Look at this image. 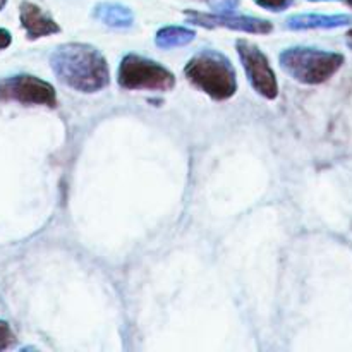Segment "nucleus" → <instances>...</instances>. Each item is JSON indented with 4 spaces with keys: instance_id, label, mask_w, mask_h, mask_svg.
Listing matches in <instances>:
<instances>
[{
    "instance_id": "1",
    "label": "nucleus",
    "mask_w": 352,
    "mask_h": 352,
    "mask_svg": "<svg viewBox=\"0 0 352 352\" xmlns=\"http://www.w3.org/2000/svg\"><path fill=\"white\" fill-rule=\"evenodd\" d=\"M50 62L57 78L78 91H98L110 81L105 58L89 45H62L52 54Z\"/></svg>"
},
{
    "instance_id": "2",
    "label": "nucleus",
    "mask_w": 352,
    "mask_h": 352,
    "mask_svg": "<svg viewBox=\"0 0 352 352\" xmlns=\"http://www.w3.org/2000/svg\"><path fill=\"white\" fill-rule=\"evenodd\" d=\"M186 78L212 96L213 100H229L237 89L236 71L226 55L215 50H203L186 64Z\"/></svg>"
},
{
    "instance_id": "3",
    "label": "nucleus",
    "mask_w": 352,
    "mask_h": 352,
    "mask_svg": "<svg viewBox=\"0 0 352 352\" xmlns=\"http://www.w3.org/2000/svg\"><path fill=\"white\" fill-rule=\"evenodd\" d=\"M342 62V55L315 48H289L280 54L282 69L305 85H320L327 81L339 71Z\"/></svg>"
},
{
    "instance_id": "4",
    "label": "nucleus",
    "mask_w": 352,
    "mask_h": 352,
    "mask_svg": "<svg viewBox=\"0 0 352 352\" xmlns=\"http://www.w3.org/2000/svg\"><path fill=\"white\" fill-rule=\"evenodd\" d=\"M174 82V74L168 69L141 55H126L119 65V85L124 89L167 91Z\"/></svg>"
},
{
    "instance_id": "5",
    "label": "nucleus",
    "mask_w": 352,
    "mask_h": 352,
    "mask_svg": "<svg viewBox=\"0 0 352 352\" xmlns=\"http://www.w3.org/2000/svg\"><path fill=\"white\" fill-rule=\"evenodd\" d=\"M0 102H19L23 105H57V95L50 82L30 74L0 79Z\"/></svg>"
},
{
    "instance_id": "6",
    "label": "nucleus",
    "mask_w": 352,
    "mask_h": 352,
    "mask_svg": "<svg viewBox=\"0 0 352 352\" xmlns=\"http://www.w3.org/2000/svg\"><path fill=\"white\" fill-rule=\"evenodd\" d=\"M236 47L237 52H239L241 60H243L244 71H246L248 78H250L251 86L265 98H277V78H275L274 69L270 67L267 55L256 45L248 40H237Z\"/></svg>"
},
{
    "instance_id": "7",
    "label": "nucleus",
    "mask_w": 352,
    "mask_h": 352,
    "mask_svg": "<svg viewBox=\"0 0 352 352\" xmlns=\"http://www.w3.org/2000/svg\"><path fill=\"white\" fill-rule=\"evenodd\" d=\"M189 19L195 24L206 28H229V30H239L246 31V33H270L272 24L268 21L256 19V17H244V16H234L230 14H201V12H186Z\"/></svg>"
},
{
    "instance_id": "8",
    "label": "nucleus",
    "mask_w": 352,
    "mask_h": 352,
    "mask_svg": "<svg viewBox=\"0 0 352 352\" xmlns=\"http://www.w3.org/2000/svg\"><path fill=\"white\" fill-rule=\"evenodd\" d=\"M19 17L21 24L26 30L30 40H36V38L48 36V34H54L60 31L58 24L52 17H48L40 7L31 2L21 3Z\"/></svg>"
},
{
    "instance_id": "9",
    "label": "nucleus",
    "mask_w": 352,
    "mask_h": 352,
    "mask_svg": "<svg viewBox=\"0 0 352 352\" xmlns=\"http://www.w3.org/2000/svg\"><path fill=\"white\" fill-rule=\"evenodd\" d=\"M346 21V17H327L313 16V14H302V16H292L287 21V26L292 30H308V28H329L336 26Z\"/></svg>"
},
{
    "instance_id": "10",
    "label": "nucleus",
    "mask_w": 352,
    "mask_h": 352,
    "mask_svg": "<svg viewBox=\"0 0 352 352\" xmlns=\"http://www.w3.org/2000/svg\"><path fill=\"white\" fill-rule=\"evenodd\" d=\"M192 38H195V31L186 30V28L168 26L157 34V45L164 48L181 47V45L189 43Z\"/></svg>"
},
{
    "instance_id": "11",
    "label": "nucleus",
    "mask_w": 352,
    "mask_h": 352,
    "mask_svg": "<svg viewBox=\"0 0 352 352\" xmlns=\"http://www.w3.org/2000/svg\"><path fill=\"white\" fill-rule=\"evenodd\" d=\"M96 16L107 24H113V26H122V24L131 23V12L126 7L120 6H100L96 10Z\"/></svg>"
},
{
    "instance_id": "12",
    "label": "nucleus",
    "mask_w": 352,
    "mask_h": 352,
    "mask_svg": "<svg viewBox=\"0 0 352 352\" xmlns=\"http://www.w3.org/2000/svg\"><path fill=\"white\" fill-rule=\"evenodd\" d=\"M14 344H16V336H14V332L10 330L9 323L0 320V351L9 349Z\"/></svg>"
},
{
    "instance_id": "13",
    "label": "nucleus",
    "mask_w": 352,
    "mask_h": 352,
    "mask_svg": "<svg viewBox=\"0 0 352 352\" xmlns=\"http://www.w3.org/2000/svg\"><path fill=\"white\" fill-rule=\"evenodd\" d=\"M260 7L268 10H284L292 3V0H254Z\"/></svg>"
},
{
    "instance_id": "14",
    "label": "nucleus",
    "mask_w": 352,
    "mask_h": 352,
    "mask_svg": "<svg viewBox=\"0 0 352 352\" xmlns=\"http://www.w3.org/2000/svg\"><path fill=\"white\" fill-rule=\"evenodd\" d=\"M239 0H208L210 6L215 10H220V14H230L234 10V7L237 6Z\"/></svg>"
},
{
    "instance_id": "15",
    "label": "nucleus",
    "mask_w": 352,
    "mask_h": 352,
    "mask_svg": "<svg viewBox=\"0 0 352 352\" xmlns=\"http://www.w3.org/2000/svg\"><path fill=\"white\" fill-rule=\"evenodd\" d=\"M10 41H12V36H10L9 31L3 30V28H0V50H3V48L9 47Z\"/></svg>"
},
{
    "instance_id": "16",
    "label": "nucleus",
    "mask_w": 352,
    "mask_h": 352,
    "mask_svg": "<svg viewBox=\"0 0 352 352\" xmlns=\"http://www.w3.org/2000/svg\"><path fill=\"white\" fill-rule=\"evenodd\" d=\"M347 40H349V45L352 47V31H351L349 34H347Z\"/></svg>"
},
{
    "instance_id": "17",
    "label": "nucleus",
    "mask_w": 352,
    "mask_h": 352,
    "mask_svg": "<svg viewBox=\"0 0 352 352\" xmlns=\"http://www.w3.org/2000/svg\"><path fill=\"white\" fill-rule=\"evenodd\" d=\"M6 3H7V0H0V9H2V7L6 6Z\"/></svg>"
}]
</instances>
